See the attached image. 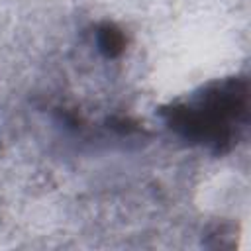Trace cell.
I'll use <instances>...</instances> for the list:
<instances>
[{
	"instance_id": "obj_1",
	"label": "cell",
	"mask_w": 251,
	"mask_h": 251,
	"mask_svg": "<svg viewBox=\"0 0 251 251\" xmlns=\"http://www.w3.org/2000/svg\"><path fill=\"white\" fill-rule=\"evenodd\" d=\"M159 120L175 139L214 157L227 155L247 139L249 78L231 75L208 80L159 108Z\"/></svg>"
},
{
	"instance_id": "obj_2",
	"label": "cell",
	"mask_w": 251,
	"mask_h": 251,
	"mask_svg": "<svg viewBox=\"0 0 251 251\" xmlns=\"http://www.w3.org/2000/svg\"><path fill=\"white\" fill-rule=\"evenodd\" d=\"M94 41L98 51L106 57V59H116L126 51V35L120 27H116L114 24L106 22L100 24L94 31Z\"/></svg>"
}]
</instances>
